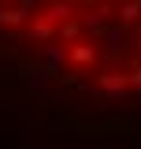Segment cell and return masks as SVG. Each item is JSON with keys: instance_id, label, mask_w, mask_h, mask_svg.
Listing matches in <instances>:
<instances>
[{"instance_id": "9c48e42d", "label": "cell", "mask_w": 141, "mask_h": 149, "mask_svg": "<svg viewBox=\"0 0 141 149\" xmlns=\"http://www.w3.org/2000/svg\"><path fill=\"white\" fill-rule=\"evenodd\" d=\"M59 34L67 37V41H74L78 34H86V26H82V19H70V22H63V30H59Z\"/></svg>"}, {"instance_id": "277c9868", "label": "cell", "mask_w": 141, "mask_h": 149, "mask_svg": "<svg viewBox=\"0 0 141 149\" xmlns=\"http://www.w3.org/2000/svg\"><path fill=\"white\" fill-rule=\"evenodd\" d=\"M67 56L74 60V63H93V60H97V49L78 41V45H70V49H67Z\"/></svg>"}, {"instance_id": "3957f363", "label": "cell", "mask_w": 141, "mask_h": 149, "mask_svg": "<svg viewBox=\"0 0 141 149\" xmlns=\"http://www.w3.org/2000/svg\"><path fill=\"white\" fill-rule=\"evenodd\" d=\"M100 90L111 93V97H119V93L126 90V78H123V74H115V71H108V74H100Z\"/></svg>"}, {"instance_id": "6da1fadb", "label": "cell", "mask_w": 141, "mask_h": 149, "mask_svg": "<svg viewBox=\"0 0 141 149\" xmlns=\"http://www.w3.org/2000/svg\"><path fill=\"white\" fill-rule=\"evenodd\" d=\"M70 8H74V4H67V0H48V4H45V15L41 19H48V22H59V19H67L70 15Z\"/></svg>"}, {"instance_id": "30bf717a", "label": "cell", "mask_w": 141, "mask_h": 149, "mask_svg": "<svg viewBox=\"0 0 141 149\" xmlns=\"http://www.w3.org/2000/svg\"><path fill=\"white\" fill-rule=\"evenodd\" d=\"M119 41H123V30L115 26V30H104V45H108V56L119 52Z\"/></svg>"}, {"instance_id": "7a4b0ae2", "label": "cell", "mask_w": 141, "mask_h": 149, "mask_svg": "<svg viewBox=\"0 0 141 149\" xmlns=\"http://www.w3.org/2000/svg\"><path fill=\"white\" fill-rule=\"evenodd\" d=\"M30 37H34V41H52V37H56V26L48 22V19L37 15L34 22H30Z\"/></svg>"}, {"instance_id": "5b68a950", "label": "cell", "mask_w": 141, "mask_h": 149, "mask_svg": "<svg viewBox=\"0 0 141 149\" xmlns=\"http://www.w3.org/2000/svg\"><path fill=\"white\" fill-rule=\"evenodd\" d=\"M138 19H141V0H130V4H123V8H119V22H123V26L138 22Z\"/></svg>"}, {"instance_id": "8fae6325", "label": "cell", "mask_w": 141, "mask_h": 149, "mask_svg": "<svg viewBox=\"0 0 141 149\" xmlns=\"http://www.w3.org/2000/svg\"><path fill=\"white\" fill-rule=\"evenodd\" d=\"M126 82H134V86H141V63H134V67H130V74H126Z\"/></svg>"}, {"instance_id": "8992f818", "label": "cell", "mask_w": 141, "mask_h": 149, "mask_svg": "<svg viewBox=\"0 0 141 149\" xmlns=\"http://www.w3.org/2000/svg\"><path fill=\"white\" fill-rule=\"evenodd\" d=\"M104 22H108V11H104V8H97V11H89V15H86V22H82V26L97 34V30H104Z\"/></svg>"}, {"instance_id": "7c38bea8", "label": "cell", "mask_w": 141, "mask_h": 149, "mask_svg": "<svg viewBox=\"0 0 141 149\" xmlns=\"http://www.w3.org/2000/svg\"><path fill=\"white\" fill-rule=\"evenodd\" d=\"M34 4H37V0H22V8H26V11H30V8H34Z\"/></svg>"}, {"instance_id": "52a82bcc", "label": "cell", "mask_w": 141, "mask_h": 149, "mask_svg": "<svg viewBox=\"0 0 141 149\" xmlns=\"http://www.w3.org/2000/svg\"><path fill=\"white\" fill-rule=\"evenodd\" d=\"M63 49H59V45H52V41H48V49H45V67H48V71H56V67H59V63H63Z\"/></svg>"}, {"instance_id": "4fadbf2b", "label": "cell", "mask_w": 141, "mask_h": 149, "mask_svg": "<svg viewBox=\"0 0 141 149\" xmlns=\"http://www.w3.org/2000/svg\"><path fill=\"white\" fill-rule=\"evenodd\" d=\"M67 4H78V0H67Z\"/></svg>"}, {"instance_id": "ba28073f", "label": "cell", "mask_w": 141, "mask_h": 149, "mask_svg": "<svg viewBox=\"0 0 141 149\" xmlns=\"http://www.w3.org/2000/svg\"><path fill=\"white\" fill-rule=\"evenodd\" d=\"M26 15H30L26 8H8V11H0V22H11L15 26V22H26Z\"/></svg>"}]
</instances>
